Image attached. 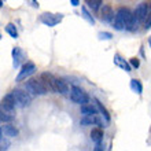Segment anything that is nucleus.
Masks as SVG:
<instances>
[{"instance_id":"obj_10","label":"nucleus","mask_w":151,"mask_h":151,"mask_svg":"<svg viewBox=\"0 0 151 151\" xmlns=\"http://www.w3.org/2000/svg\"><path fill=\"white\" fill-rule=\"evenodd\" d=\"M41 81L44 83V85L47 87V89H50V91L52 92H56L55 89V84H56V77H54V74H51V73H43L41 74Z\"/></svg>"},{"instance_id":"obj_27","label":"nucleus","mask_w":151,"mask_h":151,"mask_svg":"<svg viewBox=\"0 0 151 151\" xmlns=\"http://www.w3.org/2000/svg\"><path fill=\"white\" fill-rule=\"evenodd\" d=\"M150 28H151V11H150V14H148L146 22H144V29H146V30H148Z\"/></svg>"},{"instance_id":"obj_14","label":"nucleus","mask_w":151,"mask_h":151,"mask_svg":"<svg viewBox=\"0 0 151 151\" xmlns=\"http://www.w3.org/2000/svg\"><path fill=\"white\" fill-rule=\"evenodd\" d=\"M114 63L117 65V66H119L121 69H124L125 72H131V69H132L131 65H129V62H127L124 58H121L119 54H115L114 55Z\"/></svg>"},{"instance_id":"obj_13","label":"nucleus","mask_w":151,"mask_h":151,"mask_svg":"<svg viewBox=\"0 0 151 151\" xmlns=\"http://www.w3.org/2000/svg\"><path fill=\"white\" fill-rule=\"evenodd\" d=\"M1 133L6 136H8V137H17V136L19 135V131L17 129L14 125H3V128H1Z\"/></svg>"},{"instance_id":"obj_8","label":"nucleus","mask_w":151,"mask_h":151,"mask_svg":"<svg viewBox=\"0 0 151 151\" xmlns=\"http://www.w3.org/2000/svg\"><path fill=\"white\" fill-rule=\"evenodd\" d=\"M15 107H17V102H15L14 95H12V93H7V95L1 99V111H4V113L8 111L10 113V111H12Z\"/></svg>"},{"instance_id":"obj_25","label":"nucleus","mask_w":151,"mask_h":151,"mask_svg":"<svg viewBox=\"0 0 151 151\" xmlns=\"http://www.w3.org/2000/svg\"><path fill=\"white\" fill-rule=\"evenodd\" d=\"M98 37H99V40H111L113 35L110 32H100L99 35H98Z\"/></svg>"},{"instance_id":"obj_30","label":"nucleus","mask_w":151,"mask_h":151,"mask_svg":"<svg viewBox=\"0 0 151 151\" xmlns=\"http://www.w3.org/2000/svg\"><path fill=\"white\" fill-rule=\"evenodd\" d=\"M32 6L33 7H39V3L37 1H32Z\"/></svg>"},{"instance_id":"obj_19","label":"nucleus","mask_w":151,"mask_h":151,"mask_svg":"<svg viewBox=\"0 0 151 151\" xmlns=\"http://www.w3.org/2000/svg\"><path fill=\"white\" fill-rule=\"evenodd\" d=\"M131 88H132V91L136 92L137 95H140L143 92V85H142V83H140L139 80H136V78L131 80Z\"/></svg>"},{"instance_id":"obj_7","label":"nucleus","mask_w":151,"mask_h":151,"mask_svg":"<svg viewBox=\"0 0 151 151\" xmlns=\"http://www.w3.org/2000/svg\"><path fill=\"white\" fill-rule=\"evenodd\" d=\"M63 19L62 14H51V12H44L43 15L40 17V21L44 25H47L50 28H54L56 24H59L60 21Z\"/></svg>"},{"instance_id":"obj_24","label":"nucleus","mask_w":151,"mask_h":151,"mask_svg":"<svg viewBox=\"0 0 151 151\" xmlns=\"http://www.w3.org/2000/svg\"><path fill=\"white\" fill-rule=\"evenodd\" d=\"M0 146H1L0 151H7L8 150V146H10V142H8V140L4 137L3 133H1V139H0Z\"/></svg>"},{"instance_id":"obj_11","label":"nucleus","mask_w":151,"mask_h":151,"mask_svg":"<svg viewBox=\"0 0 151 151\" xmlns=\"http://www.w3.org/2000/svg\"><path fill=\"white\" fill-rule=\"evenodd\" d=\"M22 59H24V51H22L19 47H15L12 50V66L15 69L19 68Z\"/></svg>"},{"instance_id":"obj_12","label":"nucleus","mask_w":151,"mask_h":151,"mask_svg":"<svg viewBox=\"0 0 151 151\" xmlns=\"http://www.w3.org/2000/svg\"><path fill=\"white\" fill-rule=\"evenodd\" d=\"M95 124L102 127L99 118L96 115H85V117H83V118L80 119V125H83V127H89V125H95Z\"/></svg>"},{"instance_id":"obj_23","label":"nucleus","mask_w":151,"mask_h":151,"mask_svg":"<svg viewBox=\"0 0 151 151\" xmlns=\"http://www.w3.org/2000/svg\"><path fill=\"white\" fill-rule=\"evenodd\" d=\"M12 119H14V117L10 115L8 113H4V111L0 113V121H1L3 124H6V125H7V122H11Z\"/></svg>"},{"instance_id":"obj_2","label":"nucleus","mask_w":151,"mask_h":151,"mask_svg":"<svg viewBox=\"0 0 151 151\" xmlns=\"http://www.w3.org/2000/svg\"><path fill=\"white\" fill-rule=\"evenodd\" d=\"M25 91L33 98V96L45 95L48 89H47V87L44 85V83L41 80L32 78V80H29V81H26V84H25Z\"/></svg>"},{"instance_id":"obj_20","label":"nucleus","mask_w":151,"mask_h":151,"mask_svg":"<svg viewBox=\"0 0 151 151\" xmlns=\"http://www.w3.org/2000/svg\"><path fill=\"white\" fill-rule=\"evenodd\" d=\"M87 4H88V7L91 8L92 11H98V10H100V8H102L103 1H102V0H88Z\"/></svg>"},{"instance_id":"obj_5","label":"nucleus","mask_w":151,"mask_h":151,"mask_svg":"<svg viewBox=\"0 0 151 151\" xmlns=\"http://www.w3.org/2000/svg\"><path fill=\"white\" fill-rule=\"evenodd\" d=\"M11 93L14 95V98H15V102H17V106H18V107H26V106H29L30 102H32V96L29 95L26 91H24V89L15 88Z\"/></svg>"},{"instance_id":"obj_29","label":"nucleus","mask_w":151,"mask_h":151,"mask_svg":"<svg viewBox=\"0 0 151 151\" xmlns=\"http://www.w3.org/2000/svg\"><path fill=\"white\" fill-rule=\"evenodd\" d=\"M70 4H72V6H74V7H77V6L80 4V1H78V0H70Z\"/></svg>"},{"instance_id":"obj_15","label":"nucleus","mask_w":151,"mask_h":151,"mask_svg":"<svg viewBox=\"0 0 151 151\" xmlns=\"http://www.w3.org/2000/svg\"><path fill=\"white\" fill-rule=\"evenodd\" d=\"M80 111L81 114L85 117V115H96V111H98V109H96L95 104L92 103H88V104H84L80 107Z\"/></svg>"},{"instance_id":"obj_18","label":"nucleus","mask_w":151,"mask_h":151,"mask_svg":"<svg viewBox=\"0 0 151 151\" xmlns=\"http://www.w3.org/2000/svg\"><path fill=\"white\" fill-rule=\"evenodd\" d=\"M93 102H95V106H96V109H98V110H99V111H100V114L103 115L104 121H106V122H110V121H111V117H110V114H109V111H107V110H106V107H104L103 104L100 103V102H99V100H98V99H93Z\"/></svg>"},{"instance_id":"obj_28","label":"nucleus","mask_w":151,"mask_h":151,"mask_svg":"<svg viewBox=\"0 0 151 151\" xmlns=\"http://www.w3.org/2000/svg\"><path fill=\"white\" fill-rule=\"evenodd\" d=\"M93 151H103V146H102V143L96 144L95 147H93Z\"/></svg>"},{"instance_id":"obj_3","label":"nucleus","mask_w":151,"mask_h":151,"mask_svg":"<svg viewBox=\"0 0 151 151\" xmlns=\"http://www.w3.org/2000/svg\"><path fill=\"white\" fill-rule=\"evenodd\" d=\"M70 100L73 103H77L80 106H84V104L89 103V96L87 95V92L84 91L81 87L78 85H73L70 88Z\"/></svg>"},{"instance_id":"obj_4","label":"nucleus","mask_w":151,"mask_h":151,"mask_svg":"<svg viewBox=\"0 0 151 151\" xmlns=\"http://www.w3.org/2000/svg\"><path fill=\"white\" fill-rule=\"evenodd\" d=\"M148 14H150V7H148L147 3H140L136 10L133 11V29L137 28L142 22H146Z\"/></svg>"},{"instance_id":"obj_9","label":"nucleus","mask_w":151,"mask_h":151,"mask_svg":"<svg viewBox=\"0 0 151 151\" xmlns=\"http://www.w3.org/2000/svg\"><path fill=\"white\" fill-rule=\"evenodd\" d=\"M100 18L102 21L104 22H113L115 18V14H114V10L110 4H103L102 8H100Z\"/></svg>"},{"instance_id":"obj_22","label":"nucleus","mask_w":151,"mask_h":151,"mask_svg":"<svg viewBox=\"0 0 151 151\" xmlns=\"http://www.w3.org/2000/svg\"><path fill=\"white\" fill-rule=\"evenodd\" d=\"M81 12H83V17L88 21V22H89V24L95 25V19H93V17L89 14V11L87 10V7H85V6H84V7H81Z\"/></svg>"},{"instance_id":"obj_31","label":"nucleus","mask_w":151,"mask_h":151,"mask_svg":"<svg viewBox=\"0 0 151 151\" xmlns=\"http://www.w3.org/2000/svg\"><path fill=\"white\" fill-rule=\"evenodd\" d=\"M148 43H150V45H151V37H150V40H148Z\"/></svg>"},{"instance_id":"obj_16","label":"nucleus","mask_w":151,"mask_h":151,"mask_svg":"<svg viewBox=\"0 0 151 151\" xmlns=\"http://www.w3.org/2000/svg\"><path fill=\"white\" fill-rule=\"evenodd\" d=\"M55 89H56V92H59V93H62V95H68L69 92H70V89H69V87H68V84L65 83L62 78H56Z\"/></svg>"},{"instance_id":"obj_6","label":"nucleus","mask_w":151,"mask_h":151,"mask_svg":"<svg viewBox=\"0 0 151 151\" xmlns=\"http://www.w3.org/2000/svg\"><path fill=\"white\" fill-rule=\"evenodd\" d=\"M35 72H36V65L33 63L32 60H26V62L22 65V68H21L19 73H18V76H17L15 81H22V80H26L29 76H32Z\"/></svg>"},{"instance_id":"obj_21","label":"nucleus","mask_w":151,"mask_h":151,"mask_svg":"<svg viewBox=\"0 0 151 151\" xmlns=\"http://www.w3.org/2000/svg\"><path fill=\"white\" fill-rule=\"evenodd\" d=\"M6 32L12 37V39H18V30H17L14 24H7L6 25Z\"/></svg>"},{"instance_id":"obj_1","label":"nucleus","mask_w":151,"mask_h":151,"mask_svg":"<svg viewBox=\"0 0 151 151\" xmlns=\"http://www.w3.org/2000/svg\"><path fill=\"white\" fill-rule=\"evenodd\" d=\"M115 30H133V12L127 7H119L113 21Z\"/></svg>"},{"instance_id":"obj_17","label":"nucleus","mask_w":151,"mask_h":151,"mask_svg":"<svg viewBox=\"0 0 151 151\" xmlns=\"http://www.w3.org/2000/svg\"><path fill=\"white\" fill-rule=\"evenodd\" d=\"M103 131H102V128H93L91 131V139L92 142H95L96 144L102 143V140H103Z\"/></svg>"},{"instance_id":"obj_26","label":"nucleus","mask_w":151,"mask_h":151,"mask_svg":"<svg viewBox=\"0 0 151 151\" xmlns=\"http://www.w3.org/2000/svg\"><path fill=\"white\" fill-rule=\"evenodd\" d=\"M129 65H131V68L137 69L140 66V62H139L137 58H131V59H129Z\"/></svg>"}]
</instances>
